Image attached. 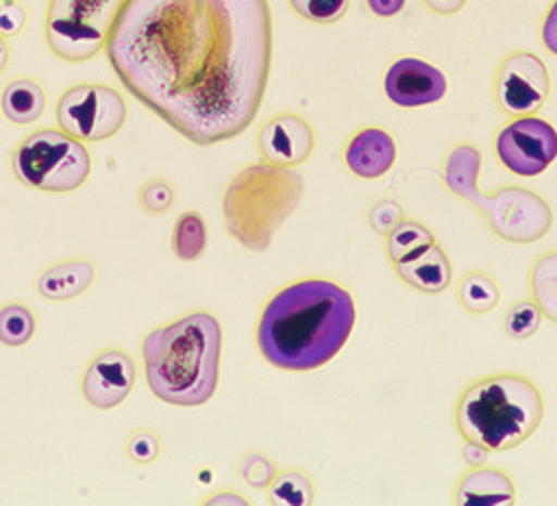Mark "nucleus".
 <instances>
[{
  "mask_svg": "<svg viewBox=\"0 0 557 506\" xmlns=\"http://www.w3.org/2000/svg\"><path fill=\"white\" fill-rule=\"evenodd\" d=\"M129 95L208 148L257 119L272 67L268 0H125L106 42Z\"/></svg>",
  "mask_w": 557,
  "mask_h": 506,
  "instance_id": "nucleus-1",
  "label": "nucleus"
},
{
  "mask_svg": "<svg viewBox=\"0 0 557 506\" xmlns=\"http://www.w3.org/2000/svg\"><path fill=\"white\" fill-rule=\"evenodd\" d=\"M355 324L357 308L344 286L304 280L265 304L257 324V346L274 368L310 373L339 355Z\"/></svg>",
  "mask_w": 557,
  "mask_h": 506,
  "instance_id": "nucleus-2",
  "label": "nucleus"
},
{
  "mask_svg": "<svg viewBox=\"0 0 557 506\" xmlns=\"http://www.w3.org/2000/svg\"><path fill=\"white\" fill-rule=\"evenodd\" d=\"M223 331L216 314L197 310L150 331L141 344L152 395L170 406L208 404L219 386Z\"/></svg>",
  "mask_w": 557,
  "mask_h": 506,
  "instance_id": "nucleus-3",
  "label": "nucleus"
},
{
  "mask_svg": "<svg viewBox=\"0 0 557 506\" xmlns=\"http://www.w3.org/2000/svg\"><path fill=\"white\" fill-rule=\"evenodd\" d=\"M544 420L540 388L520 373L486 375L463 388L455 406L461 440L488 451H510L524 444Z\"/></svg>",
  "mask_w": 557,
  "mask_h": 506,
  "instance_id": "nucleus-4",
  "label": "nucleus"
},
{
  "mask_svg": "<svg viewBox=\"0 0 557 506\" xmlns=\"http://www.w3.org/2000/svg\"><path fill=\"white\" fill-rule=\"evenodd\" d=\"M304 176L293 168L252 163L239 170L221 199L227 235L242 248L265 252L276 230L299 208L304 197Z\"/></svg>",
  "mask_w": 557,
  "mask_h": 506,
  "instance_id": "nucleus-5",
  "label": "nucleus"
},
{
  "mask_svg": "<svg viewBox=\"0 0 557 506\" xmlns=\"http://www.w3.org/2000/svg\"><path fill=\"white\" fill-rule=\"evenodd\" d=\"M482 172V152L471 144H457L444 159V186L461 201L473 206L491 233L508 244H535L548 235L553 225L550 206L533 190L520 186H504L495 193H484L478 186Z\"/></svg>",
  "mask_w": 557,
  "mask_h": 506,
  "instance_id": "nucleus-6",
  "label": "nucleus"
},
{
  "mask_svg": "<svg viewBox=\"0 0 557 506\" xmlns=\"http://www.w3.org/2000/svg\"><path fill=\"white\" fill-rule=\"evenodd\" d=\"M12 172L23 186L45 195H70L91 174V155L83 141L61 127H42L16 146Z\"/></svg>",
  "mask_w": 557,
  "mask_h": 506,
  "instance_id": "nucleus-7",
  "label": "nucleus"
},
{
  "mask_svg": "<svg viewBox=\"0 0 557 506\" xmlns=\"http://www.w3.org/2000/svg\"><path fill=\"white\" fill-rule=\"evenodd\" d=\"M125 0H50L45 40L65 63H85L106 50L114 18Z\"/></svg>",
  "mask_w": 557,
  "mask_h": 506,
  "instance_id": "nucleus-8",
  "label": "nucleus"
},
{
  "mask_svg": "<svg viewBox=\"0 0 557 506\" xmlns=\"http://www.w3.org/2000/svg\"><path fill=\"white\" fill-rule=\"evenodd\" d=\"M127 121V103L119 89L101 83H81L65 89L57 103V123L83 144L112 139Z\"/></svg>",
  "mask_w": 557,
  "mask_h": 506,
  "instance_id": "nucleus-9",
  "label": "nucleus"
},
{
  "mask_svg": "<svg viewBox=\"0 0 557 506\" xmlns=\"http://www.w3.org/2000/svg\"><path fill=\"white\" fill-rule=\"evenodd\" d=\"M548 95L550 74L537 54L518 50L502 59L493 83V97L506 116L537 114Z\"/></svg>",
  "mask_w": 557,
  "mask_h": 506,
  "instance_id": "nucleus-10",
  "label": "nucleus"
},
{
  "mask_svg": "<svg viewBox=\"0 0 557 506\" xmlns=\"http://www.w3.org/2000/svg\"><path fill=\"white\" fill-rule=\"evenodd\" d=\"M495 155L508 172L540 176L557 159V129L535 114L518 116L497 132Z\"/></svg>",
  "mask_w": 557,
  "mask_h": 506,
  "instance_id": "nucleus-11",
  "label": "nucleus"
},
{
  "mask_svg": "<svg viewBox=\"0 0 557 506\" xmlns=\"http://www.w3.org/2000/svg\"><path fill=\"white\" fill-rule=\"evenodd\" d=\"M136 384V363L129 353L108 348L95 355L81 380L83 399L97 410L119 408Z\"/></svg>",
  "mask_w": 557,
  "mask_h": 506,
  "instance_id": "nucleus-12",
  "label": "nucleus"
},
{
  "mask_svg": "<svg viewBox=\"0 0 557 506\" xmlns=\"http://www.w3.org/2000/svg\"><path fill=\"white\" fill-rule=\"evenodd\" d=\"M384 91L386 99L397 108H424L440 103L446 97L448 81L440 67L422 59L406 57L388 67Z\"/></svg>",
  "mask_w": 557,
  "mask_h": 506,
  "instance_id": "nucleus-13",
  "label": "nucleus"
},
{
  "mask_svg": "<svg viewBox=\"0 0 557 506\" xmlns=\"http://www.w3.org/2000/svg\"><path fill=\"white\" fill-rule=\"evenodd\" d=\"M257 148L265 163L297 168L312 157L314 129L299 114H276L261 125L257 134Z\"/></svg>",
  "mask_w": 557,
  "mask_h": 506,
  "instance_id": "nucleus-14",
  "label": "nucleus"
},
{
  "mask_svg": "<svg viewBox=\"0 0 557 506\" xmlns=\"http://www.w3.org/2000/svg\"><path fill=\"white\" fill-rule=\"evenodd\" d=\"M344 161L355 176L373 181L393 170L397 161V144L382 127H363L350 136Z\"/></svg>",
  "mask_w": 557,
  "mask_h": 506,
  "instance_id": "nucleus-15",
  "label": "nucleus"
},
{
  "mask_svg": "<svg viewBox=\"0 0 557 506\" xmlns=\"http://www.w3.org/2000/svg\"><path fill=\"white\" fill-rule=\"evenodd\" d=\"M395 274L417 293L440 295L453 282V263L440 244H431L422 252L397 263Z\"/></svg>",
  "mask_w": 557,
  "mask_h": 506,
  "instance_id": "nucleus-16",
  "label": "nucleus"
},
{
  "mask_svg": "<svg viewBox=\"0 0 557 506\" xmlns=\"http://www.w3.org/2000/svg\"><path fill=\"white\" fill-rule=\"evenodd\" d=\"M97 280V266L89 259H65L42 268L36 277V293L48 301H72Z\"/></svg>",
  "mask_w": 557,
  "mask_h": 506,
  "instance_id": "nucleus-17",
  "label": "nucleus"
},
{
  "mask_svg": "<svg viewBox=\"0 0 557 506\" xmlns=\"http://www.w3.org/2000/svg\"><path fill=\"white\" fill-rule=\"evenodd\" d=\"M455 504L459 506H497L516 504L518 491L513 480L502 469L475 467L463 473L455 486Z\"/></svg>",
  "mask_w": 557,
  "mask_h": 506,
  "instance_id": "nucleus-18",
  "label": "nucleus"
},
{
  "mask_svg": "<svg viewBox=\"0 0 557 506\" xmlns=\"http://www.w3.org/2000/svg\"><path fill=\"white\" fill-rule=\"evenodd\" d=\"M45 108H48V97L36 78H14L0 91V112L14 125L36 123L45 114Z\"/></svg>",
  "mask_w": 557,
  "mask_h": 506,
  "instance_id": "nucleus-19",
  "label": "nucleus"
},
{
  "mask_svg": "<svg viewBox=\"0 0 557 506\" xmlns=\"http://www.w3.org/2000/svg\"><path fill=\"white\" fill-rule=\"evenodd\" d=\"M431 244H435V235L429 225H424L422 221L414 219H401L391 233H386V257L393 266L414 257L417 252H422L424 248H429Z\"/></svg>",
  "mask_w": 557,
  "mask_h": 506,
  "instance_id": "nucleus-20",
  "label": "nucleus"
},
{
  "mask_svg": "<svg viewBox=\"0 0 557 506\" xmlns=\"http://www.w3.org/2000/svg\"><path fill=\"white\" fill-rule=\"evenodd\" d=\"M502 291L488 272L471 270L457 284V301L469 314H488L497 308Z\"/></svg>",
  "mask_w": 557,
  "mask_h": 506,
  "instance_id": "nucleus-21",
  "label": "nucleus"
},
{
  "mask_svg": "<svg viewBox=\"0 0 557 506\" xmlns=\"http://www.w3.org/2000/svg\"><path fill=\"white\" fill-rule=\"evenodd\" d=\"M529 291L544 319L557 324V252H544L533 261Z\"/></svg>",
  "mask_w": 557,
  "mask_h": 506,
  "instance_id": "nucleus-22",
  "label": "nucleus"
},
{
  "mask_svg": "<svg viewBox=\"0 0 557 506\" xmlns=\"http://www.w3.org/2000/svg\"><path fill=\"white\" fill-rule=\"evenodd\" d=\"M206 248H208L206 219L195 210L183 212L174 223L172 252L181 261H197L206 252Z\"/></svg>",
  "mask_w": 557,
  "mask_h": 506,
  "instance_id": "nucleus-23",
  "label": "nucleus"
},
{
  "mask_svg": "<svg viewBox=\"0 0 557 506\" xmlns=\"http://www.w3.org/2000/svg\"><path fill=\"white\" fill-rule=\"evenodd\" d=\"M268 502L274 506H310L314 504V484L308 473L297 469L276 473L268 486Z\"/></svg>",
  "mask_w": 557,
  "mask_h": 506,
  "instance_id": "nucleus-24",
  "label": "nucleus"
},
{
  "mask_svg": "<svg viewBox=\"0 0 557 506\" xmlns=\"http://www.w3.org/2000/svg\"><path fill=\"white\" fill-rule=\"evenodd\" d=\"M36 333V314L25 304L0 306V344L10 348L25 346Z\"/></svg>",
  "mask_w": 557,
  "mask_h": 506,
  "instance_id": "nucleus-25",
  "label": "nucleus"
},
{
  "mask_svg": "<svg viewBox=\"0 0 557 506\" xmlns=\"http://www.w3.org/2000/svg\"><path fill=\"white\" fill-rule=\"evenodd\" d=\"M542 319H544V314L535 306L533 299H520L506 308L504 319H502V329H504L506 337H510L513 342H524L540 331Z\"/></svg>",
  "mask_w": 557,
  "mask_h": 506,
  "instance_id": "nucleus-26",
  "label": "nucleus"
},
{
  "mask_svg": "<svg viewBox=\"0 0 557 506\" xmlns=\"http://www.w3.org/2000/svg\"><path fill=\"white\" fill-rule=\"evenodd\" d=\"M288 5L304 21L317 25H333L348 14L350 0H288Z\"/></svg>",
  "mask_w": 557,
  "mask_h": 506,
  "instance_id": "nucleus-27",
  "label": "nucleus"
},
{
  "mask_svg": "<svg viewBox=\"0 0 557 506\" xmlns=\"http://www.w3.org/2000/svg\"><path fill=\"white\" fill-rule=\"evenodd\" d=\"M276 465L274 459L261 451L246 453L239 462V478L257 491H268L272 480L276 478Z\"/></svg>",
  "mask_w": 557,
  "mask_h": 506,
  "instance_id": "nucleus-28",
  "label": "nucleus"
},
{
  "mask_svg": "<svg viewBox=\"0 0 557 506\" xmlns=\"http://www.w3.org/2000/svg\"><path fill=\"white\" fill-rule=\"evenodd\" d=\"M163 451L161 437L150 429L134 431L125 442V453L134 465H152Z\"/></svg>",
  "mask_w": 557,
  "mask_h": 506,
  "instance_id": "nucleus-29",
  "label": "nucleus"
},
{
  "mask_svg": "<svg viewBox=\"0 0 557 506\" xmlns=\"http://www.w3.org/2000/svg\"><path fill=\"white\" fill-rule=\"evenodd\" d=\"M176 190L165 178H152L138 193V203L150 214H165L174 206Z\"/></svg>",
  "mask_w": 557,
  "mask_h": 506,
  "instance_id": "nucleus-30",
  "label": "nucleus"
},
{
  "mask_svg": "<svg viewBox=\"0 0 557 506\" xmlns=\"http://www.w3.org/2000/svg\"><path fill=\"white\" fill-rule=\"evenodd\" d=\"M404 219V210L397 201L393 199H382L377 201L373 208H370V214H368V223L370 227L375 230V233L380 235H386L391 233V230Z\"/></svg>",
  "mask_w": 557,
  "mask_h": 506,
  "instance_id": "nucleus-31",
  "label": "nucleus"
},
{
  "mask_svg": "<svg viewBox=\"0 0 557 506\" xmlns=\"http://www.w3.org/2000/svg\"><path fill=\"white\" fill-rule=\"evenodd\" d=\"M27 27V10L21 0H3L0 3V36L16 38Z\"/></svg>",
  "mask_w": 557,
  "mask_h": 506,
  "instance_id": "nucleus-32",
  "label": "nucleus"
},
{
  "mask_svg": "<svg viewBox=\"0 0 557 506\" xmlns=\"http://www.w3.org/2000/svg\"><path fill=\"white\" fill-rule=\"evenodd\" d=\"M540 36H542L544 48H546L553 57H557V0H553V5L548 8V12H546V16H544V21H542V32H540Z\"/></svg>",
  "mask_w": 557,
  "mask_h": 506,
  "instance_id": "nucleus-33",
  "label": "nucleus"
},
{
  "mask_svg": "<svg viewBox=\"0 0 557 506\" xmlns=\"http://www.w3.org/2000/svg\"><path fill=\"white\" fill-rule=\"evenodd\" d=\"M463 442H467V444H463L461 451H459V455H461V459H463V465H469L471 469L484 467V465L488 462L491 451H488L486 446L478 444V442H469V440H463Z\"/></svg>",
  "mask_w": 557,
  "mask_h": 506,
  "instance_id": "nucleus-34",
  "label": "nucleus"
},
{
  "mask_svg": "<svg viewBox=\"0 0 557 506\" xmlns=\"http://www.w3.org/2000/svg\"><path fill=\"white\" fill-rule=\"evenodd\" d=\"M366 8L370 10V14H375L380 18H393L401 14V10L406 8V0H366Z\"/></svg>",
  "mask_w": 557,
  "mask_h": 506,
  "instance_id": "nucleus-35",
  "label": "nucleus"
},
{
  "mask_svg": "<svg viewBox=\"0 0 557 506\" xmlns=\"http://www.w3.org/2000/svg\"><path fill=\"white\" fill-rule=\"evenodd\" d=\"M422 3L437 16H455L467 8L469 0H422Z\"/></svg>",
  "mask_w": 557,
  "mask_h": 506,
  "instance_id": "nucleus-36",
  "label": "nucleus"
},
{
  "mask_svg": "<svg viewBox=\"0 0 557 506\" xmlns=\"http://www.w3.org/2000/svg\"><path fill=\"white\" fill-rule=\"evenodd\" d=\"M10 65V45H8V38L0 36V74H3Z\"/></svg>",
  "mask_w": 557,
  "mask_h": 506,
  "instance_id": "nucleus-37",
  "label": "nucleus"
}]
</instances>
